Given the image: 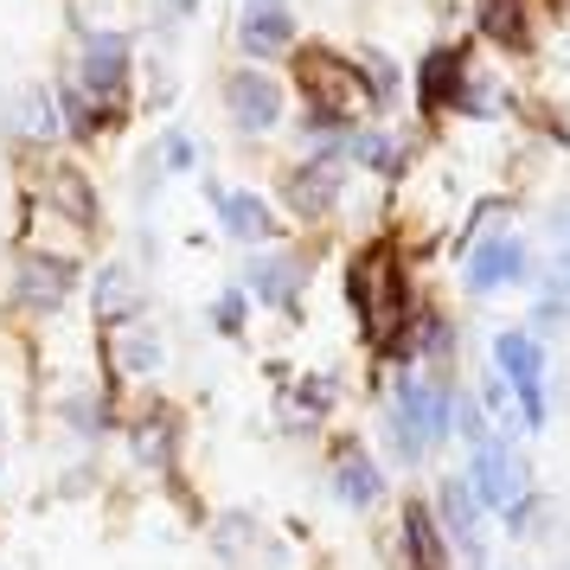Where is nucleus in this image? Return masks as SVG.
I'll return each mask as SVG.
<instances>
[{
  "label": "nucleus",
  "instance_id": "423d86ee",
  "mask_svg": "<svg viewBox=\"0 0 570 570\" xmlns=\"http://www.w3.org/2000/svg\"><path fill=\"white\" fill-rule=\"evenodd\" d=\"M474 493L488 507H507V519H525V493H519V468L500 442H474Z\"/></svg>",
  "mask_w": 570,
  "mask_h": 570
},
{
  "label": "nucleus",
  "instance_id": "7ed1b4c3",
  "mask_svg": "<svg viewBox=\"0 0 570 570\" xmlns=\"http://www.w3.org/2000/svg\"><path fill=\"white\" fill-rule=\"evenodd\" d=\"M391 430H397V442H404V455L436 449L442 430H449V397H442L430 379H404V391H397V411H391Z\"/></svg>",
  "mask_w": 570,
  "mask_h": 570
},
{
  "label": "nucleus",
  "instance_id": "39448f33",
  "mask_svg": "<svg viewBox=\"0 0 570 570\" xmlns=\"http://www.w3.org/2000/svg\"><path fill=\"white\" fill-rule=\"evenodd\" d=\"M122 83H129V39L122 32H97L83 46V97H97V109L122 104Z\"/></svg>",
  "mask_w": 570,
  "mask_h": 570
},
{
  "label": "nucleus",
  "instance_id": "20e7f679",
  "mask_svg": "<svg viewBox=\"0 0 570 570\" xmlns=\"http://www.w3.org/2000/svg\"><path fill=\"white\" fill-rule=\"evenodd\" d=\"M20 244H27V257L71 263V257H83V250H90V225L65 218V212L46 206V199H32L27 218H20Z\"/></svg>",
  "mask_w": 570,
  "mask_h": 570
},
{
  "label": "nucleus",
  "instance_id": "2eb2a0df",
  "mask_svg": "<svg viewBox=\"0 0 570 570\" xmlns=\"http://www.w3.org/2000/svg\"><path fill=\"white\" fill-rule=\"evenodd\" d=\"M416 90H423V104H455V90H462V52L455 46L430 52L423 71H416Z\"/></svg>",
  "mask_w": 570,
  "mask_h": 570
},
{
  "label": "nucleus",
  "instance_id": "412c9836",
  "mask_svg": "<svg viewBox=\"0 0 570 570\" xmlns=\"http://www.w3.org/2000/svg\"><path fill=\"white\" fill-rule=\"evenodd\" d=\"M135 449H141V462H167V449H174V430H167V416L148 411L135 423Z\"/></svg>",
  "mask_w": 570,
  "mask_h": 570
},
{
  "label": "nucleus",
  "instance_id": "6ab92c4d",
  "mask_svg": "<svg viewBox=\"0 0 570 570\" xmlns=\"http://www.w3.org/2000/svg\"><path fill=\"white\" fill-rule=\"evenodd\" d=\"M404 539H411V564L416 570H442V564H449V558H442L436 519L423 513V507H411V513H404Z\"/></svg>",
  "mask_w": 570,
  "mask_h": 570
},
{
  "label": "nucleus",
  "instance_id": "6e6552de",
  "mask_svg": "<svg viewBox=\"0 0 570 570\" xmlns=\"http://www.w3.org/2000/svg\"><path fill=\"white\" fill-rule=\"evenodd\" d=\"M276 116H283V90L263 78V71H237L232 78V122L237 129L263 135V129H276Z\"/></svg>",
  "mask_w": 570,
  "mask_h": 570
},
{
  "label": "nucleus",
  "instance_id": "5701e85b",
  "mask_svg": "<svg viewBox=\"0 0 570 570\" xmlns=\"http://www.w3.org/2000/svg\"><path fill=\"white\" fill-rule=\"evenodd\" d=\"M13 122H20V135H52V97H27Z\"/></svg>",
  "mask_w": 570,
  "mask_h": 570
},
{
  "label": "nucleus",
  "instance_id": "4468645a",
  "mask_svg": "<svg viewBox=\"0 0 570 570\" xmlns=\"http://www.w3.org/2000/svg\"><path fill=\"white\" fill-rule=\"evenodd\" d=\"M334 199H340V174L334 167H302L295 180H288V206L302 212V218H321V212H334Z\"/></svg>",
  "mask_w": 570,
  "mask_h": 570
},
{
  "label": "nucleus",
  "instance_id": "b1692460",
  "mask_svg": "<svg viewBox=\"0 0 570 570\" xmlns=\"http://www.w3.org/2000/svg\"><path fill=\"white\" fill-rule=\"evenodd\" d=\"M237 321H244V295H225V308H218V327L237 334Z\"/></svg>",
  "mask_w": 570,
  "mask_h": 570
},
{
  "label": "nucleus",
  "instance_id": "aec40b11",
  "mask_svg": "<svg viewBox=\"0 0 570 570\" xmlns=\"http://www.w3.org/2000/svg\"><path fill=\"white\" fill-rule=\"evenodd\" d=\"M442 519H449V532L462 539V551L481 558V519H474V507H468V488H442Z\"/></svg>",
  "mask_w": 570,
  "mask_h": 570
},
{
  "label": "nucleus",
  "instance_id": "f8f14e48",
  "mask_svg": "<svg viewBox=\"0 0 570 570\" xmlns=\"http://www.w3.org/2000/svg\"><path fill=\"white\" fill-rule=\"evenodd\" d=\"M39 199H46V206H58L65 218H78V225H90V218H97L83 174H78V167H65V160H52V167H46V186H39Z\"/></svg>",
  "mask_w": 570,
  "mask_h": 570
},
{
  "label": "nucleus",
  "instance_id": "a878e982",
  "mask_svg": "<svg viewBox=\"0 0 570 570\" xmlns=\"http://www.w3.org/2000/svg\"><path fill=\"white\" fill-rule=\"evenodd\" d=\"M167 7H174V13H193V7H199V0H167Z\"/></svg>",
  "mask_w": 570,
  "mask_h": 570
},
{
  "label": "nucleus",
  "instance_id": "0eeeda50",
  "mask_svg": "<svg viewBox=\"0 0 570 570\" xmlns=\"http://www.w3.org/2000/svg\"><path fill=\"white\" fill-rule=\"evenodd\" d=\"M500 372L513 379L525 423H539V416H544V353L525 334H500Z\"/></svg>",
  "mask_w": 570,
  "mask_h": 570
},
{
  "label": "nucleus",
  "instance_id": "dca6fc26",
  "mask_svg": "<svg viewBox=\"0 0 570 570\" xmlns=\"http://www.w3.org/2000/svg\"><path fill=\"white\" fill-rule=\"evenodd\" d=\"M250 283H257L263 302L288 308V302H295V288H302V263H295V257H263L257 269H250Z\"/></svg>",
  "mask_w": 570,
  "mask_h": 570
},
{
  "label": "nucleus",
  "instance_id": "f03ea898",
  "mask_svg": "<svg viewBox=\"0 0 570 570\" xmlns=\"http://www.w3.org/2000/svg\"><path fill=\"white\" fill-rule=\"evenodd\" d=\"M295 78H302V90H308V104L321 122H353L365 104H379L372 97V78H365L360 65H346L340 52H302Z\"/></svg>",
  "mask_w": 570,
  "mask_h": 570
},
{
  "label": "nucleus",
  "instance_id": "1a4fd4ad",
  "mask_svg": "<svg viewBox=\"0 0 570 570\" xmlns=\"http://www.w3.org/2000/svg\"><path fill=\"white\" fill-rule=\"evenodd\" d=\"M295 39V20H288V7L283 0H250L244 7V27H237V46L250 58H276Z\"/></svg>",
  "mask_w": 570,
  "mask_h": 570
},
{
  "label": "nucleus",
  "instance_id": "ddd939ff",
  "mask_svg": "<svg viewBox=\"0 0 570 570\" xmlns=\"http://www.w3.org/2000/svg\"><path fill=\"white\" fill-rule=\"evenodd\" d=\"M481 39L507 46V52H525V39H532L525 0H481Z\"/></svg>",
  "mask_w": 570,
  "mask_h": 570
},
{
  "label": "nucleus",
  "instance_id": "a211bd4d",
  "mask_svg": "<svg viewBox=\"0 0 570 570\" xmlns=\"http://www.w3.org/2000/svg\"><path fill=\"white\" fill-rule=\"evenodd\" d=\"M340 493H346V500H353V507H372V500H379V488H385V481H379V468H372V455H360V449H346V455H340Z\"/></svg>",
  "mask_w": 570,
  "mask_h": 570
},
{
  "label": "nucleus",
  "instance_id": "9b49d317",
  "mask_svg": "<svg viewBox=\"0 0 570 570\" xmlns=\"http://www.w3.org/2000/svg\"><path fill=\"white\" fill-rule=\"evenodd\" d=\"M525 276V250H519L513 237H488L481 250H474V263H468V283L481 288H507V283H519Z\"/></svg>",
  "mask_w": 570,
  "mask_h": 570
},
{
  "label": "nucleus",
  "instance_id": "393cba45",
  "mask_svg": "<svg viewBox=\"0 0 570 570\" xmlns=\"http://www.w3.org/2000/svg\"><path fill=\"white\" fill-rule=\"evenodd\" d=\"M167 167H193V141H186V135L167 141Z\"/></svg>",
  "mask_w": 570,
  "mask_h": 570
},
{
  "label": "nucleus",
  "instance_id": "f257e3e1",
  "mask_svg": "<svg viewBox=\"0 0 570 570\" xmlns=\"http://www.w3.org/2000/svg\"><path fill=\"white\" fill-rule=\"evenodd\" d=\"M346 295H353V308H360V327L379 346H404V321H411V288H404V269L391 257L385 244H372L360 263H353V276H346Z\"/></svg>",
  "mask_w": 570,
  "mask_h": 570
},
{
  "label": "nucleus",
  "instance_id": "9d476101",
  "mask_svg": "<svg viewBox=\"0 0 570 570\" xmlns=\"http://www.w3.org/2000/svg\"><path fill=\"white\" fill-rule=\"evenodd\" d=\"M13 288H20V302L27 308H58L65 302V288H71V263H52V257H20L13 269Z\"/></svg>",
  "mask_w": 570,
  "mask_h": 570
},
{
  "label": "nucleus",
  "instance_id": "4be33fe9",
  "mask_svg": "<svg viewBox=\"0 0 570 570\" xmlns=\"http://www.w3.org/2000/svg\"><path fill=\"white\" fill-rule=\"evenodd\" d=\"M353 148H360V160H365V167H379V174L397 167V141H391V135H360Z\"/></svg>",
  "mask_w": 570,
  "mask_h": 570
},
{
  "label": "nucleus",
  "instance_id": "f3484780",
  "mask_svg": "<svg viewBox=\"0 0 570 570\" xmlns=\"http://www.w3.org/2000/svg\"><path fill=\"white\" fill-rule=\"evenodd\" d=\"M218 218L232 237H269V206L250 193H218Z\"/></svg>",
  "mask_w": 570,
  "mask_h": 570
}]
</instances>
